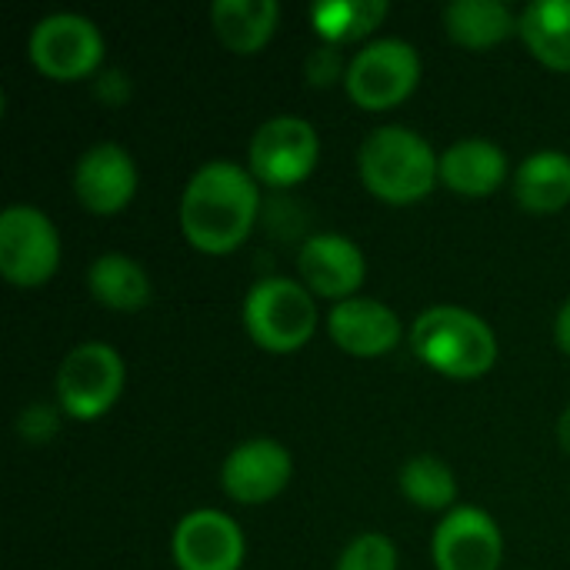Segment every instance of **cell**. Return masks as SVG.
Instances as JSON below:
<instances>
[{
  "label": "cell",
  "instance_id": "603a6c76",
  "mask_svg": "<svg viewBox=\"0 0 570 570\" xmlns=\"http://www.w3.org/2000/svg\"><path fill=\"white\" fill-rule=\"evenodd\" d=\"M401 491L411 504L424 511H444L458 498V481H454V471L441 458L417 454L401 468Z\"/></svg>",
  "mask_w": 570,
  "mask_h": 570
},
{
  "label": "cell",
  "instance_id": "2e32d148",
  "mask_svg": "<svg viewBox=\"0 0 570 570\" xmlns=\"http://www.w3.org/2000/svg\"><path fill=\"white\" fill-rule=\"evenodd\" d=\"M508 157L498 144L471 137L441 154V180L468 197H488L504 184Z\"/></svg>",
  "mask_w": 570,
  "mask_h": 570
},
{
  "label": "cell",
  "instance_id": "3957f363",
  "mask_svg": "<svg viewBox=\"0 0 570 570\" xmlns=\"http://www.w3.org/2000/svg\"><path fill=\"white\" fill-rule=\"evenodd\" d=\"M357 164L367 190L391 204L421 200L441 177V157L434 154V147L401 124L377 127L361 144Z\"/></svg>",
  "mask_w": 570,
  "mask_h": 570
},
{
  "label": "cell",
  "instance_id": "7a4b0ae2",
  "mask_svg": "<svg viewBox=\"0 0 570 570\" xmlns=\"http://www.w3.org/2000/svg\"><path fill=\"white\" fill-rule=\"evenodd\" d=\"M411 344L424 364L454 381L481 377L498 361V341L488 321L454 304L428 307L411 327Z\"/></svg>",
  "mask_w": 570,
  "mask_h": 570
},
{
  "label": "cell",
  "instance_id": "cb8c5ba5",
  "mask_svg": "<svg viewBox=\"0 0 570 570\" xmlns=\"http://www.w3.org/2000/svg\"><path fill=\"white\" fill-rule=\"evenodd\" d=\"M337 570H397L394 541L384 534H361L341 554Z\"/></svg>",
  "mask_w": 570,
  "mask_h": 570
},
{
  "label": "cell",
  "instance_id": "ba28073f",
  "mask_svg": "<svg viewBox=\"0 0 570 570\" xmlns=\"http://www.w3.org/2000/svg\"><path fill=\"white\" fill-rule=\"evenodd\" d=\"M30 60L53 80H77L100 67L104 37L83 13H47L30 30Z\"/></svg>",
  "mask_w": 570,
  "mask_h": 570
},
{
  "label": "cell",
  "instance_id": "30bf717a",
  "mask_svg": "<svg viewBox=\"0 0 570 570\" xmlns=\"http://www.w3.org/2000/svg\"><path fill=\"white\" fill-rule=\"evenodd\" d=\"M501 558V528L481 508H454L434 531L438 570H498Z\"/></svg>",
  "mask_w": 570,
  "mask_h": 570
},
{
  "label": "cell",
  "instance_id": "7c38bea8",
  "mask_svg": "<svg viewBox=\"0 0 570 570\" xmlns=\"http://www.w3.org/2000/svg\"><path fill=\"white\" fill-rule=\"evenodd\" d=\"M291 471H294V461L284 444L271 438H254V441L237 444L227 454L220 484L237 504H264L287 488Z\"/></svg>",
  "mask_w": 570,
  "mask_h": 570
},
{
  "label": "cell",
  "instance_id": "5bb4252c",
  "mask_svg": "<svg viewBox=\"0 0 570 570\" xmlns=\"http://www.w3.org/2000/svg\"><path fill=\"white\" fill-rule=\"evenodd\" d=\"M297 267L311 294L347 301L364 284V254L344 234H314L297 250Z\"/></svg>",
  "mask_w": 570,
  "mask_h": 570
},
{
  "label": "cell",
  "instance_id": "9a60e30c",
  "mask_svg": "<svg viewBox=\"0 0 570 570\" xmlns=\"http://www.w3.org/2000/svg\"><path fill=\"white\" fill-rule=\"evenodd\" d=\"M327 331L334 344L354 357H381L397 347L401 341V321L397 314L371 297H347L334 304L327 317Z\"/></svg>",
  "mask_w": 570,
  "mask_h": 570
},
{
  "label": "cell",
  "instance_id": "9c48e42d",
  "mask_svg": "<svg viewBox=\"0 0 570 570\" xmlns=\"http://www.w3.org/2000/svg\"><path fill=\"white\" fill-rule=\"evenodd\" d=\"M321 157V137L304 117H271L250 140V170L271 187H291L304 180Z\"/></svg>",
  "mask_w": 570,
  "mask_h": 570
},
{
  "label": "cell",
  "instance_id": "6da1fadb",
  "mask_svg": "<svg viewBox=\"0 0 570 570\" xmlns=\"http://www.w3.org/2000/svg\"><path fill=\"white\" fill-rule=\"evenodd\" d=\"M257 207L261 190L254 177L234 160H210L184 187L180 230L197 250L227 254L247 240Z\"/></svg>",
  "mask_w": 570,
  "mask_h": 570
},
{
  "label": "cell",
  "instance_id": "4316f807",
  "mask_svg": "<svg viewBox=\"0 0 570 570\" xmlns=\"http://www.w3.org/2000/svg\"><path fill=\"white\" fill-rule=\"evenodd\" d=\"M94 90H97V97L107 100V104H124V100L130 97V80H127V73H124L120 67H107V70L97 77Z\"/></svg>",
  "mask_w": 570,
  "mask_h": 570
},
{
  "label": "cell",
  "instance_id": "8992f818",
  "mask_svg": "<svg viewBox=\"0 0 570 570\" xmlns=\"http://www.w3.org/2000/svg\"><path fill=\"white\" fill-rule=\"evenodd\" d=\"M124 391V361L104 341L73 347L57 371V401L77 421L107 414Z\"/></svg>",
  "mask_w": 570,
  "mask_h": 570
},
{
  "label": "cell",
  "instance_id": "ffe728a7",
  "mask_svg": "<svg viewBox=\"0 0 570 570\" xmlns=\"http://www.w3.org/2000/svg\"><path fill=\"white\" fill-rule=\"evenodd\" d=\"M444 27L451 40H458L461 47H474V50L494 47L508 40L514 30H521L511 7L501 0H454L444 10Z\"/></svg>",
  "mask_w": 570,
  "mask_h": 570
},
{
  "label": "cell",
  "instance_id": "d4e9b609",
  "mask_svg": "<svg viewBox=\"0 0 570 570\" xmlns=\"http://www.w3.org/2000/svg\"><path fill=\"white\" fill-rule=\"evenodd\" d=\"M341 70H344V60H341V50H337L334 43L314 47V50L307 53V60H304V73H307V80H311L314 87L334 83V80L341 77Z\"/></svg>",
  "mask_w": 570,
  "mask_h": 570
},
{
  "label": "cell",
  "instance_id": "277c9868",
  "mask_svg": "<svg viewBox=\"0 0 570 570\" xmlns=\"http://www.w3.org/2000/svg\"><path fill=\"white\" fill-rule=\"evenodd\" d=\"M247 334L271 354L304 347L317 327V304L311 291L291 277H264L244 297Z\"/></svg>",
  "mask_w": 570,
  "mask_h": 570
},
{
  "label": "cell",
  "instance_id": "52a82bcc",
  "mask_svg": "<svg viewBox=\"0 0 570 570\" xmlns=\"http://www.w3.org/2000/svg\"><path fill=\"white\" fill-rule=\"evenodd\" d=\"M60 264V237L50 217L30 204H10L0 214V274L17 287H37Z\"/></svg>",
  "mask_w": 570,
  "mask_h": 570
},
{
  "label": "cell",
  "instance_id": "8fae6325",
  "mask_svg": "<svg viewBox=\"0 0 570 570\" xmlns=\"http://www.w3.org/2000/svg\"><path fill=\"white\" fill-rule=\"evenodd\" d=\"M174 561L180 570H237L244 564V534L220 511H190L174 531Z\"/></svg>",
  "mask_w": 570,
  "mask_h": 570
},
{
  "label": "cell",
  "instance_id": "ac0fdd59",
  "mask_svg": "<svg viewBox=\"0 0 570 570\" xmlns=\"http://www.w3.org/2000/svg\"><path fill=\"white\" fill-rule=\"evenodd\" d=\"M277 17V0H217L210 7V23L234 53H257L271 40Z\"/></svg>",
  "mask_w": 570,
  "mask_h": 570
},
{
  "label": "cell",
  "instance_id": "e0dca14e",
  "mask_svg": "<svg viewBox=\"0 0 570 570\" xmlns=\"http://www.w3.org/2000/svg\"><path fill=\"white\" fill-rule=\"evenodd\" d=\"M514 194L531 214H554L570 200V157L561 150H538L524 157L514 174Z\"/></svg>",
  "mask_w": 570,
  "mask_h": 570
},
{
  "label": "cell",
  "instance_id": "44dd1931",
  "mask_svg": "<svg viewBox=\"0 0 570 570\" xmlns=\"http://www.w3.org/2000/svg\"><path fill=\"white\" fill-rule=\"evenodd\" d=\"M90 294L114 311H137L150 301L147 271L127 254H100L87 271Z\"/></svg>",
  "mask_w": 570,
  "mask_h": 570
},
{
  "label": "cell",
  "instance_id": "f1b7e54d",
  "mask_svg": "<svg viewBox=\"0 0 570 570\" xmlns=\"http://www.w3.org/2000/svg\"><path fill=\"white\" fill-rule=\"evenodd\" d=\"M558 441H561V448L570 454V404L564 407L561 421H558Z\"/></svg>",
  "mask_w": 570,
  "mask_h": 570
},
{
  "label": "cell",
  "instance_id": "83f0119b",
  "mask_svg": "<svg viewBox=\"0 0 570 570\" xmlns=\"http://www.w3.org/2000/svg\"><path fill=\"white\" fill-rule=\"evenodd\" d=\"M554 341H558V347L570 354V301L558 311V321H554Z\"/></svg>",
  "mask_w": 570,
  "mask_h": 570
},
{
  "label": "cell",
  "instance_id": "d6986e66",
  "mask_svg": "<svg viewBox=\"0 0 570 570\" xmlns=\"http://www.w3.org/2000/svg\"><path fill=\"white\" fill-rule=\"evenodd\" d=\"M518 23L541 63L570 70V0H534L521 10Z\"/></svg>",
  "mask_w": 570,
  "mask_h": 570
},
{
  "label": "cell",
  "instance_id": "4fadbf2b",
  "mask_svg": "<svg viewBox=\"0 0 570 570\" xmlns=\"http://www.w3.org/2000/svg\"><path fill=\"white\" fill-rule=\"evenodd\" d=\"M73 190L80 204L94 214H117L134 200L137 164L120 144H94L80 154L73 167Z\"/></svg>",
  "mask_w": 570,
  "mask_h": 570
},
{
  "label": "cell",
  "instance_id": "5b68a950",
  "mask_svg": "<svg viewBox=\"0 0 570 570\" xmlns=\"http://www.w3.org/2000/svg\"><path fill=\"white\" fill-rule=\"evenodd\" d=\"M421 80V57L401 37H384L361 47L347 63V94L364 110L401 104Z\"/></svg>",
  "mask_w": 570,
  "mask_h": 570
},
{
  "label": "cell",
  "instance_id": "484cf974",
  "mask_svg": "<svg viewBox=\"0 0 570 570\" xmlns=\"http://www.w3.org/2000/svg\"><path fill=\"white\" fill-rule=\"evenodd\" d=\"M17 431L27 441H50L57 434V411L50 404H27L17 417Z\"/></svg>",
  "mask_w": 570,
  "mask_h": 570
},
{
  "label": "cell",
  "instance_id": "7402d4cb",
  "mask_svg": "<svg viewBox=\"0 0 570 570\" xmlns=\"http://www.w3.org/2000/svg\"><path fill=\"white\" fill-rule=\"evenodd\" d=\"M387 17V0H317L311 23L327 43H347L367 37Z\"/></svg>",
  "mask_w": 570,
  "mask_h": 570
}]
</instances>
